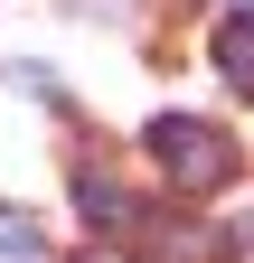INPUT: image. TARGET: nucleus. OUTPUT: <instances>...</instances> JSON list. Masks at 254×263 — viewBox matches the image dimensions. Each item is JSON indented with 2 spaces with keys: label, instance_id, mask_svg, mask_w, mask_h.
<instances>
[{
  "label": "nucleus",
  "instance_id": "3",
  "mask_svg": "<svg viewBox=\"0 0 254 263\" xmlns=\"http://www.w3.org/2000/svg\"><path fill=\"white\" fill-rule=\"evenodd\" d=\"M47 245H38V216L28 207H0V263H38Z\"/></svg>",
  "mask_w": 254,
  "mask_h": 263
},
{
  "label": "nucleus",
  "instance_id": "1",
  "mask_svg": "<svg viewBox=\"0 0 254 263\" xmlns=\"http://www.w3.org/2000/svg\"><path fill=\"white\" fill-rule=\"evenodd\" d=\"M141 160H151V179L160 188H179V197H216L235 179V141L216 122H198V113H160L141 132Z\"/></svg>",
  "mask_w": 254,
  "mask_h": 263
},
{
  "label": "nucleus",
  "instance_id": "4",
  "mask_svg": "<svg viewBox=\"0 0 254 263\" xmlns=\"http://www.w3.org/2000/svg\"><path fill=\"white\" fill-rule=\"evenodd\" d=\"M76 263H141V254H122V245H85Z\"/></svg>",
  "mask_w": 254,
  "mask_h": 263
},
{
  "label": "nucleus",
  "instance_id": "2",
  "mask_svg": "<svg viewBox=\"0 0 254 263\" xmlns=\"http://www.w3.org/2000/svg\"><path fill=\"white\" fill-rule=\"evenodd\" d=\"M207 57H216V76H226L245 104H254V10H235V19H216V38H207Z\"/></svg>",
  "mask_w": 254,
  "mask_h": 263
}]
</instances>
